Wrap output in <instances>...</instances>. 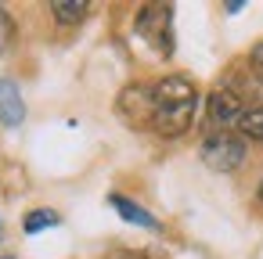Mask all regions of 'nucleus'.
<instances>
[{"label": "nucleus", "instance_id": "1", "mask_svg": "<svg viewBox=\"0 0 263 259\" xmlns=\"http://www.w3.org/2000/svg\"><path fill=\"white\" fill-rule=\"evenodd\" d=\"M198 87L187 76H162L152 83V130L162 137H180L195 123Z\"/></svg>", "mask_w": 263, "mask_h": 259}, {"label": "nucleus", "instance_id": "2", "mask_svg": "<svg viewBox=\"0 0 263 259\" xmlns=\"http://www.w3.org/2000/svg\"><path fill=\"white\" fill-rule=\"evenodd\" d=\"M137 33L162 54V58H170L173 54V8L170 4H144L141 11H137Z\"/></svg>", "mask_w": 263, "mask_h": 259}, {"label": "nucleus", "instance_id": "3", "mask_svg": "<svg viewBox=\"0 0 263 259\" xmlns=\"http://www.w3.org/2000/svg\"><path fill=\"white\" fill-rule=\"evenodd\" d=\"M198 155H202V162H205L213 173H234V169L245 162L249 151H245V141H241V137L220 130V133H209V137L202 141Z\"/></svg>", "mask_w": 263, "mask_h": 259}, {"label": "nucleus", "instance_id": "4", "mask_svg": "<svg viewBox=\"0 0 263 259\" xmlns=\"http://www.w3.org/2000/svg\"><path fill=\"white\" fill-rule=\"evenodd\" d=\"M119 115L134 126V130H152V87H126L119 94Z\"/></svg>", "mask_w": 263, "mask_h": 259}, {"label": "nucleus", "instance_id": "5", "mask_svg": "<svg viewBox=\"0 0 263 259\" xmlns=\"http://www.w3.org/2000/svg\"><path fill=\"white\" fill-rule=\"evenodd\" d=\"M205 115L213 126H231L245 115V108H241V97L234 90H213L205 97Z\"/></svg>", "mask_w": 263, "mask_h": 259}, {"label": "nucleus", "instance_id": "6", "mask_svg": "<svg viewBox=\"0 0 263 259\" xmlns=\"http://www.w3.org/2000/svg\"><path fill=\"white\" fill-rule=\"evenodd\" d=\"M26 123V101H22V90L15 79H0V126H22Z\"/></svg>", "mask_w": 263, "mask_h": 259}, {"label": "nucleus", "instance_id": "7", "mask_svg": "<svg viewBox=\"0 0 263 259\" xmlns=\"http://www.w3.org/2000/svg\"><path fill=\"white\" fill-rule=\"evenodd\" d=\"M108 205L126 220V223H134V227H144V230H162V223L144 209V205H137V202H130L126 194H108Z\"/></svg>", "mask_w": 263, "mask_h": 259}, {"label": "nucleus", "instance_id": "8", "mask_svg": "<svg viewBox=\"0 0 263 259\" xmlns=\"http://www.w3.org/2000/svg\"><path fill=\"white\" fill-rule=\"evenodd\" d=\"M87 11H90L87 0H51V15H54V22H62V26H76V22H83Z\"/></svg>", "mask_w": 263, "mask_h": 259}, {"label": "nucleus", "instance_id": "9", "mask_svg": "<svg viewBox=\"0 0 263 259\" xmlns=\"http://www.w3.org/2000/svg\"><path fill=\"white\" fill-rule=\"evenodd\" d=\"M58 223H62V216H58L54 209H33V212L22 220V230H26V234H40V230L58 227Z\"/></svg>", "mask_w": 263, "mask_h": 259}, {"label": "nucleus", "instance_id": "10", "mask_svg": "<svg viewBox=\"0 0 263 259\" xmlns=\"http://www.w3.org/2000/svg\"><path fill=\"white\" fill-rule=\"evenodd\" d=\"M238 130L252 141H263V108H245V115L238 119Z\"/></svg>", "mask_w": 263, "mask_h": 259}, {"label": "nucleus", "instance_id": "11", "mask_svg": "<svg viewBox=\"0 0 263 259\" xmlns=\"http://www.w3.org/2000/svg\"><path fill=\"white\" fill-rule=\"evenodd\" d=\"M249 58H252V65H256V69H259V72H263V44H256V47H252V54H249Z\"/></svg>", "mask_w": 263, "mask_h": 259}, {"label": "nucleus", "instance_id": "12", "mask_svg": "<svg viewBox=\"0 0 263 259\" xmlns=\"http://www.w3.org/2000/svg\"><path fill=\"white\" fill-rule=\"evenodd\" d=\"M241 8H245V4H241V0H231V4H223V11H227V15H238Z\"/></svg>", "mask_w": 263, "mask_h": 259}, {"label": "nucleus", "instance_id": "13", "mask_svg": "<svg viewBox=\"0 0 263 259\" xmlns=\"http://www.w3.org/2000/svg\"><path fill=\"white\" fill-rule=\"evenodd\" d=\"M256 198H259V205H263V180H259V187H256Z\"/></svg>", "mask_w": 263, "mask_h": 259}, {"label": "nucleus", "instance_id": "14", "mask_svg": "<svg viewBox=\"0 0 263 259\" xmlns=\"http://www.w3.org/2000/svg\"><path fill=\"white\" fill-rule=\"evenodd\" d=\"M0 241H4V223H0Z\"/></svg>", "mask_w": 263, "mask_h": 259}, {"label": "nucleus", "instance_id": "15", "mask_svg": "<svg viewBox=\"0 0 263 259\" xmlns=\"http://www.w3.org/2000/svg\"><path fill=\"white\" fill-rule=\"evenodd\" d=\"M4 259H15V255H4Z\"/></svg>", "mask_w": 263, "mask_h": 259}]
</instances>
